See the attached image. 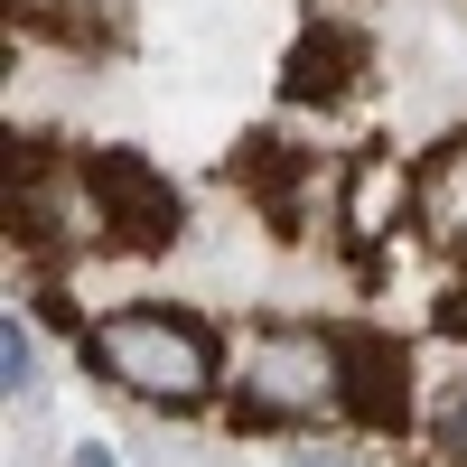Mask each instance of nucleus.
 <instances>
[{
    "label": "nucleus",
    "instance_id": "nucleus-8",
    "mask_svg": "<svg viewBox=\"0 0 467 467\" xmlns=\"http://www.w3.org/2000/svg\"><path fill=\"white\" fill-rule=\"evenodd\" d=\"M431 449H440L449 467H467V374H458L449 393L431 402Z\"/></svg>",
    "mask_w": 467,
    "mask_h": 467
},
{
    "label": "nucleus",
    "instance_id": "nucleus-4",
    "mask_svg": "<svg viewBox=\"0 0 467 467\" xmlns=\"http://www.w3.org/2000/svg\"><path fill=\"white\" fill-rule=\"evenodd\" d=\"M356 75H365V37L346 28V19H318V28H299V47L281 66V94L290 103H346Z\"/></svg>",
    "mask_w": 467,
    "mask_h": 467
},
{
    "label": "nucleus",
    "instance_id": "nucleus-5",
    "mask_svg": "<svg viewBox=\"0 0 467 467\" xmlns=\"http://www.w3.org/2000/svg\"><path fill=\"white\" fill-rule=\"evenodd\" d=\"M346 356H356V420L365 431H393L411 411V356L393 337H346Z\"/></svg>",
    "mask_w": 467,
    "mask_h": 467
},
{
    "label": "nucleus",
    "instance_id": "nucleus-6",
    "mask_svg": "<svg viewBox=\"0 0 467 467\" xmlns=\"http://www.w3.org/2000/svg\"><path fill=\"white\" fill-rule=\"evenodd\" d=\"M411 215L431 224L449 253H467V140L431 150V169H420V197H411Z\"/></svg>",
    "mask_w": 467,
    "mask_h": 467
},
{
    "label": "nucleus",
    "instance_id": "nucleus-10",
    "mask_svg": "<svg viewBox=\"0 0 467 467\" xmlns=\"http://www.w3.org/2000/svg\"><path fill=\"white\" fill-rule=\"evenodd\" d=\"M75 467H112V449H94V440H85V449H75Z\"/></svg>",
    "mask_w": 467,
    "mask_h": 467
},
{
    "label": "nucleus",
    "instance_id": "nucleus-1",
    "mask_svg": "<svg viewBox=\"0 0 467 467\" xmlns=\"http://www.w3.org/2000/svg\"><path fill=\"white\" fill-rule=\"evenodd\" d=\"M85 365L112 383V393H131L150 411H206L224 393V356H215V327L187 318V308H103L85 327Z\"/></svg>",
    "mask_w": 467,
    "mask_h": 467
},
{
    "label": "nucleus",
    "instance_id": "nucleus-9",
    "mask_svg": "<svg viewBox=\"0 0 467 467\" xmlns=\"http://www.w3.org/2000/svg\"><path fill=\"white\" fill-rule=\"evenodd\" d=\"M0 383H10V393L37 383V337H28L19 318H0Z\"/></svg>",
    "mask_w": 467,
    "mask_h": 467
},
{
    "label": "nucleus",
    "instance_id": "nucleus-7",
    "mask_svg": "<svg viewBox=\"0 0 467 467\" xmlns=\"http://www.w3.org/2000/svg\"><path fill=\"white\" fill-rule=\"evenodd\" d=\"M308 150H290V140H244V160H234V187H253V197L271 206V215H290L299 206V187H308Z\"/></svg>",
    "mask_w": 467,
    "mask_h": 467
},
{
    "label": "nucleus",
    "instance_id": "nucleus-2",
    "mask_svg": "<svg viewBox=\"0 0 467 467\" xmlns=\"http://www.w3.org/2000/svg\"><path fill=\"white\" fill-rule=\"evenodd\" d=\"M356 411V356L337 327H262L234 365V420L253 431H308Z\"/></svg>",
    "mask_w": 467,
    "mask_h": 467
},
{
    "label": "nucleus",
    "instance_id": "nucleus-3",
    "mask_svg": "<svg viewBox=\"0 0 467 467\" xmlns=\"http://www.w3.org/2000/svg\"><path fill=\"white\" fill-rule=\"evenodd\" d=\"M85 178H94V206H103V244L160 253L178 234V187L150 160H131V150H85Z\"/></svg>",
    "mask_w": 467,
    "mask_h": 467
}]
</instances>
